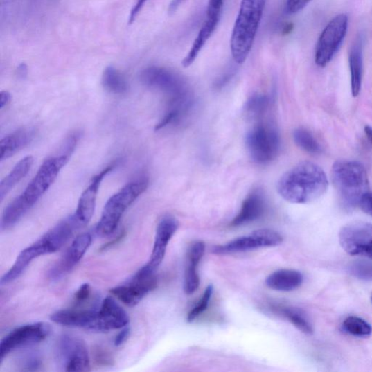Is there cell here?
I'll use <instances>...</instances> for the list:
<instances>
[{"instance_id": "26", "label": "cell", "mask_w": 372, "mask_h": 372, "mask_svg": "<svg viewBox=\"0 0 372 372\" xmlns=\"http://www.w3.org/2000/svg\"><path fill=\"white\" fill-rule=\"evenodd\" d=\"M102 84L106 90L114 94H123L127 91L128 85L123 74L114 67L104 70Z\"/></svg>"}, {"instance_id": "18", "label": "cell", "mask_w": 372, "mask_h": 372, "mask_svg": "<svg viewBox=\"0 0 372 372\" xmlns=\"http://www.w3.org/2000/svg\"><path fill=\"white\" fill-rule=\"evenodd\" d=\"M98 310L67 309L54 312L51 319L54 323L69 327H78L88 330L93 329Z\"/></svg>"}, {"instance_id": "15", "label": "cell", "mask_w": 372, "mask_h": 372, "mask_svg": "<svg viewBox=\"0 0 372 372\" xmlns=\"http://www.w3.org/2000/svg\"><path fill=\"white\" fill-rule=\"evenodd\" d=\"M130 317L127 312L112 296H107L97 310V318L92 331L109 332L127 326Z\"/></svg>"}, {"instance_id": "23", "label": "cell", "mask_w": 372, "mask_h": 372, "mask_svg": "<svg viewBox=\"0 0 372 372\" xmlns=\"http://www.w3.org/2000/svg\"><path fill=\"white\" fill-rule=\"evenodd\" d=\"M36 131L34 128H22L15 131L0 141V159H7L30 143Z\"/></svg>"}, {"instance_id": "38", "label": "cell", "mask_w": 372, "mask_h": 372, "mask_svg": "<svg viewBox=\"0 0 372 372\" xmlns=\"http://www.w3.org/2000/svg\"><path fill=\"white\" fill-rule=\"evenodd\" d=\"M147 0H137L136 5L134 6L130 12V16L129 18V23L130 24L135 21L139 13L141 12Z\"/></svg>"}, {"instance_id": "3", "label": "cell", "mask_w": 372, "mask_h": 372, "mask_svg": "<svg viewBox=\"0 0 372 372\" xmlns=\"http://www.w3.org/2000/svg\"><path fill=\"white\" fill-rule=\"evenodd\" d=\"M332 178L341 204L347 211L359 206L364 196L369 191L367 172L360 162L337 161L333 167Z\"/></svg>"}, {"instance_id": "31", "label": "cell", "mask_w": 372, "mask_h": 372, "mask_svg": "<svg viewBox=\"0 0 372 372\" xmlns=\"http://www.w3.org/2000/svg\"><path fill=\"white\" fill-rule=\"evenodd\" d=\"M348 272L356 278L372 281V262L364 260H355L349 265Z\"/></svg>"}, {"instance_id": "29", "label": "cell", "mask_w": 372, "mask_h": 372, "mask_svg": "<svg viewBox=\"0 0 372 372\" xmlns=\"http://www.w3.org/2000/svg\"><path fill=\"white\" fill-rule=\"evenodd\" d=\"M293 139L296 145L308 153L318 154L321 152V148L318 141L305 129L295 130L293 133Z\"/></svg>"}, {"instance_id": "20", "label": "cell", "mask_w": 372, "mask_h": 372, "mask_svg": "<svg viewBox=\"0 0 372 372\" xmlns=\"http://www.w3.org/2000/svg\"><path fill=\"white\" fill-rule=\"evenodd\" d=\"M204 251L205 244L203 242H197L189 248L184 278V292L186 294H192L199 288L198 265L204 256Z\"/></svg>"}, {"instance_id": "28", "label": "cell", "mask_w": 372, "mask_h": 372, "mask_svg": "<svg viewBox=\"0 0 372 372\" xmlns=\"http://www.w3.org/2000/svg\"><path fill=\"white\" fill-rule=\"evenodd\" d=\"M342 330L350 335L358 337H366L372 333L371 326L367 321L354 316L345 319L342 324Z\"/></svg>"}, {"instance_id": "10", "label": "cell", "mask_w": 372, "mask_h": 372, "mask_svg": "<svg viewBox=\"0 0 372 372\" xmlns=\"http://www.w3.org/2000/svg\"><path fill=\"white\" fill-rule=\"evenodd\" d=\"M340 245L351 256L372 260V224L354 222L342 228L339 234Z\"/></svg>"}, {"instance_id": "13", "label": "cell", "mask_w": 372, "mask_h": 372, "mask_svg": "<svg viewBox=\"0 0 372 372\" xmlns=\"http://www.w3.org/2000/svg\"><path fill=\"white\" fill-rule=\"evenodd\" d=\"M58 358L66 371L91 370L90 356L85 342L76 337L65 335L58 344Z\"/></svg>"}, {"instance_id": "42", "label": "cell", "mask_w": 372, "mask_h": 372, "mask_svg": "<svg viewBox=\"0 0 372 372\" xmlns=\"http://www.w3.org/2000/svg\"><path fill=\"white\" fill-rule=\"evenodd\" d=\"M18 74H19V76L21 78H24L26 77L27 76V67L24 64H22L21 65H20L18 68Z\"/></svg>"}, {"instance_id": "35", "label": "cell", "mask_w": 372, "mask_h": 372, "mask_svg": "<svg viewBox=\"0 0 372 372\" xmlns=\"http://www.w3.org/2000/svg\"><path fill=\"white\" fill-rule=\"evenodd\" d=\"M91 294V285L87 284V283H85V284L81 285V287L76 293V295H74V301H76V303L77 305H81L87 301L89 297H90Z\"/></svg>"}, {"instance_id": "9", "label": "cell", "mask_w": 372, "mask_h": 372, "mask_svg": "<svg viewBox=\"0 0 372 372\" xmlns=\"http://www.w3.org/2000/svg\"><path fill=\"white\" fill-rule=\"evenodd\" d=\"M51 333L49 324L42 321L28 324L11 331L0 344V362L17 349L33 346L47 339Z\"/></svg>"}, {"instance_id": "33", "label": "cell", "mask_w": 372, "mask_h": 372, "mask_svg": "<svg viewBox=\"0 0 372 372\" xmlns=\"http://www.w3.org/2000/svg\"><path fill=\"white\" fill-rule=\"evenodd\" d=\"M42 365L40 357L37 354H31L24 360L21 367L23 371H36L40 369Z\"/></svg>"}, {"instance_id": "12", "label": "cell", "mask_w": 372, "mask_h": 372, "mask_svg": "<svg viewBox=\"0 0 372 372\" xmlns=\"http://www.w3.org/2000/svg\"><path fill=\"white\" fill-rule=\"evenodd\" d=\"M282 236L271 229H259L250 235L238 238L224 245L215 247L213 252L216 255H228L253 249L272 247L281 245Z\"/></svg>"}, {"instance_id": "16", "label": "cell", "mask_w": 372, "mask_h": 372, "mask_svg": "<svg viewBox=\"0 0 372 372\" xmlns=\"http://www.w3.org/2000/svg\"><path fill=\"white\" fill-rule=\"evenodd\" d=\"M116 166L113 165L104 169L99 174L96 175L90 185L84 191L79 200L77 211L73 214L74 218L78 222L80 228L88 224L91 220L96 205V199L101 182Z\"/></svg>"}, {"instance_id": "34", "label": "cell", "mask_w": 372, "mask_h": 372, "mask_svg": "<svg viewBox=\"0 0 372 372\" xmlns=\"http://www.w3.org/2000/svg\"><path fill=\"white\" fill-rule=\"evenodd\" d=\"M311 0H287L285 10L287 14L292 15L303 10Z\"/></svg>"}, {"instance_id": "14", "label": "cell", "mask_w": 372, "mask_h": 372, "mask_svg": "<svg viewBox=\"0 0 372 372\" xmlns=\"http://www.w3.org/2000/svg\"><path fill=\"white\" fill-rule=\"evenodd\" d=\"M157 287V278L155 275L143 277L135 274L127 284L116 287L110 292L127 306L134 307Z\"/></svg>"}, {"instance_id": "7", "label": "cell", "mask_w": 372, "mask_h": 372, "mask_svg": "<svg viewBox=\"0 0 372 372\" xmlns=\"http://www.w3.org/2000/svg\"><path fill=\"white\" fill-rule=\"evenodd\" d=\"M69 159L70 157L60 153L44 161L33 181L19 196L30 209L51 188Z\"/></svg>"}, {"instance_id": "21", "label": "cell", "mask_w": 372, "mask_h": 372, "mask_svg": "<svg viewBox=\"0 0 372 372\" xmlns=\"http://www.w3.org/2000/svg\"><path fill=\"white\" fill-rule=\"evenodd\" d=\"M364 37L360 35L356 38L349 54L351 91L354 97L360 94L364 70Z\"/></svg>"}, {"instance_id": "11", "label": "cell", "mask_w": 372, "mask_h": 372, "mask_svg": "<svg viewBox=\"0 0 372 372\" xmlns=\"http://www.w3.org/2000/svg\"><path fill=\"white\" fill-rule=\"evenodd\" d=\"M178 221L172 216L163 218L157 228L154 245L150 260L136 274L139 276L155 275L158 267L165 258L167 248L178 229Z\"/></svg>"}, {"instance_id": "39", "label": "cell", "mask_w": 372, "mask_h": 372, "mask_svg": "<svg viewBox=\"0 0 372 372\" xmlns=\"http://www.w3.org/2000/svg\"><path fill=\"white\" fill-rule=\"evenodd\" d=\"M12 99L11 95L8 91H2L0 94V108L3 109L8 106Z\"/></svg>"}, {"instance_id": "24", "label": "cell", "mask_w": 372, "mask_h": 372, "mask_svg": "<svg viewBox=\"0 0 372 372\" xmlns=\"http://www.w3.org/2000/svg\"><path fill=\"white\" fill-rule=\"evenodd\" d=\"M303 281L301 272L281 269L272 274L266 278L265 284L267 287L279 292H291L300 287Z\"/></svg>"}, {"instance_id": "1", "label": "cell", "mask_w": 372, "mask_h": 372, "mask_svg": "<svg viewBox=\"0 0 372 372\" xmlns=\"http://www.w3.org/2000/svg\"><path fill=\"white\" fill-rule=\"evenodd\" d=\"M328 187L324 171L309 161L301 162L287 171L277 184L279 195L293 204L314 202L323 196Z\"/></svg>"}, {"instance_id": "22", "label": "cell", "mask_w": 372, "mask_h": 372, "mask_svg": "<svg viewBox=\"0 0 372 372\" xmlns=\"http://www.w3.org/2000/svg\"><path fill=\"white\" fill-rule=\"evenodd\" d=\"M44 255L43 248L37 242L26 247L21 251L10 269L2 277L0 284L3 286L17 280L34 260Z\"/></svg>"}, {"instance_id": "5", "label": "cell", "mask_w": 372, "mask_h": 372, "mask_svg": "<svg viewBox=\"0 0 372 372\" xmlns=\"http://www.w3.org/2000/svg\"><path fill=\"white\" fill-rule=\"evenodd\" d=\"M246 145L253 161L267 163L274 160L280 150V137L270 123L258 122L247 134Z\"/></svg>"}, {"instance_id": "32", "label": "cell", "mask_w": 372, "mask_h": 372, "mask_svg": "<svg viewBox=\"0 0 372 372\" xmlns=\"http://www.w3.org/2000/svg\"><path fill=\"white\" fill-rule=\"evenodd\" d=\"M213 294V287L212 285L208 286L197 305L188 312L187 316V321L188 323L195 321L203 314L210 304Z\"/></svg>"}, {"instance_id": "30", "label": "cell", "mask_w": 372, "mask_h": 372, "mask_svg": "<svg viewBox=\"0 0 372 372\" xmlns=\"http://www.w3.org/2000/svg\"><path fill=\"white\" fill-rule=\"evenodd\" d=\"M269 105V99L265 96L256 95L248 100L245 108L249 120L259 121L263 116Z\"/></svg>"}, {"instance_id": "2", "label": "cell", "mask_w": 372, "mask_h": 372, "mask_svg": "<svg viewBox=\"0 0 372 372\" xmlns=\"http://www.w3.org/2000/svg\"><path fill=\"white\" fill-rule=\"evenodd\" d=\"M265 0H242L231 37L233 61L244 64L256 40L263 19Z\"/></svg>"}, {"instance_id": "44", "label": "cell", "mask_w": 372, "mask_h": 372, "mask_svg": "<svg viewBox=\"0 0 372 372\" xmlns=\"http://www.w3.org/2000/svg\"><path fill=\"white\" fill-rule=\"evenodd\" d=\"M293 26L292 24H287L283 28L282 33L284 35L289 34L292 30Z\"/></svg>"}, {"instance_id": "45", "label": "cell", "mask_w": 372, "mask_h": 372, "mask_svg": "<svg viewBox=\"0 0 372 372\" xmlns=\"http://www.w3.org/2000/svg\"><path fill=\"white\" fill-rule=\"evenodd\" d=\"M371 303H372V294H371Z\"/></svg>"}, {"instance_id": "6", "label": "cell", "mask_w": 372, "mask_h": 372, "mask_svg": "<svg viewBox=\"0 0 372 372\" xmlns=\"http://www.w3.org/2000/svg\"><path fill=\"white\" fill-rule=\"evenodd\" d=\"M140 78L144 85L167 94L169 102L191 98L188 87L183 78L166 68L148 67L141 71Z\"/></svg>"}, {"instance_id": "40", "label": "cell", "mask_w": 372, "mask_h": 372, "mask_svg": "<svg viewBox=\"0 0 372 372\" xmlns=\"http://www.w3.org/2000/svg\"><path fill=\"white\" fill-rule=\"evenodd\" d=\"M185 1L186 0H172L168 8V12L173 14Z\"/></svg>"}, {"instance_id": "37", "label": "cell", "mask_w": 372, "mask_h": 372, "mask_svg": "<svg viewBox=\"0 0 372 372\" xmlns=\"http://www.w3.org/2000/svg\"><path fill=\"white\" fill-rule=\"evenodd\" d=\"M130 332L131 330L129 326L124 327L122 331L116 336L114 342V346L118 347L123 345L128 339Z\"/></svg>"}, {"instance_id": "27", "label": "cell", "mask_w": 372, "mask_h": 372, "mask_svg": "<svg viewBox=\"0 0 372 372\" xmlns=\"http://www.w3.org/2000/svg\"><path fill=\"white\" fill-rule=\"evenodd\" d=\"M274 309L277 310L280 316L287 319L302 333L307 335L314 333L311 324L301 310L284 306H279Z\"/></svg>"}, {"instance_id": "8", "label": "cell", "mask_w": 372, "mask_h": 372, "mask_svg": "<svg viewBox=\"0 0 372 372\" xmlns=\"http://www.w3.org/2000/svg\"><path fill=\"white\" fill-rule=\"evenodd\" d=\"M348 28V17L339 14L324 28L318 40L315 62L320 67L328 65L344 42Z\"/></svg>"}, {"instance_id": "19", "label": "cell", "mask_w": 372, "mask_h": 372, "mask_svg": "<svg viewBox=\"0 0 372 372\" xmlns=\"http://www.w3.org/2000/svg\"><path fill=\"white\" fill-rule=\"evenodd\" d=\"M265 209V202L262 191H252L243 202L241 210L231 222V227L244 226L258 220L263 215Z\"/></svg>"}, {"instance_id": "43", "label": "cell", "mask_w": 372, "mask_h": 372, "mask_svg": "<svg viewBox=\"0 0 372 372\" xmlns=\"http://www.w3.org/2000/svg\"><path fill=\"white\" fill-rule=\"evenodd\" d=\"M364 132L369 142L372 145V127L369 125L365 126Z\"/></svg>"}, {"instance_id": "25", "label": "cell", "mask_w": 372, "mask_h": 372, "mask_svg": "<svg viewBox=\"0 0 372 372\" xmlns=\"http://www.w3.org/2000/svg\"><path fill=\"white\" fill-rule=\"evenodd\" d=\"M33 163L34 158L31 156L26 157L17 163V165L0 184V201L3 202L8 193L28 173Z\"/></svg>"}, {"instance_id": "17", "label": "cell", "mask_w": 372, "mask_h": 372, "mask_svg": "<svg viewBox=\"0 0 372 372\" xmlns=\"http://www.w3.org/2000/svg\"><path fill=\"white\" fill-rule=\"evenodd\" d=\"M92 242L93 236L90 233L86 232L78 236L62 260L51 269V277L52 278H60L71 272L84 257Z\"/></svg>"}, {"instance_id": "4", "label": "cell", "mask_w": 372, "mask_h": 372, "mask_svg": "<svg viewBox=\"0 0 372 372\" xmlns=\"http://www.w3.org/2000/svg\"><path fill=\"white\" fill-rule=\"evenodd\" d=\"M148 186L146 178L130 183L113 195L103 207L96 233L100 236L113 233L127 208L143 193Z\"/></svg>"}, {"instance_id": "36", "label": "cell", "mask_w": 372, "mask_h": 372, "mask_svg": "<svg viewBox=\"0 0 372 372\" xmlns=\"http://www.w3.org/2000/svg\"><path fill=\"white\" fill-rule=\"evenodd\" d=\"M360 206L366 214L372 216V192H368L362 198Z\"/></svg>"}, {"instance_id": "41", "label": "cell", "mask_w": 372, "mask_h": 372, "mask_svg": "<svg viewBox=\"0 0 372 372\" xmlns=\"http://www.w3.org/2000/svg\"><path fill=\"white\" fill-rule=\"evenodd\" d=\"M96 361L98 363H103L105 364L107 362H110V359L109 358V355L107 354V353H104L103 352H98L96 353Z\"/></svg>"}]
</instances>
